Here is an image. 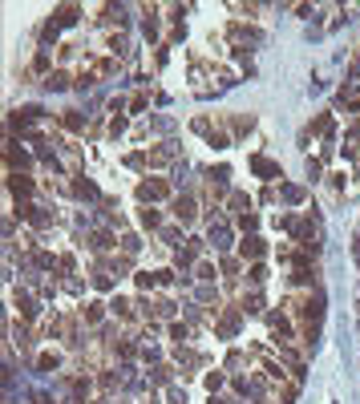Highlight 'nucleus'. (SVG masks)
I'll list each match as a JSON object with an SVG mask.
<instances>
[{
    "instance_id": "nucleus-1",
    "label": "nucleus",
    "mask_w": 360,
    "mask_h": 404,
    "mask_svg": "<svg viewBox=\"0 0 360 404\" xmlns=\"http://www.w3.org/2000/svg\"><path fill=\"white\" fill-rule=\"evenodd\" d=\"M251 170H255L259 178H279V166L267 162V158H251Z\"/></svg>"
},
{
    "instance_id": "nucleus-2",
    "label": "nucleus",
    "mask_w": 360,
    "mask_h": 404,
    "mask_svg": "<svg viewBox=\"0 0 360 404\" xmlns=\"http://www.w3.org/2000/svg\"><path fill=\"white\" fill-rule=\"evenodd\" d=\"M138 194H142V198H162V194H166V186H162V182H142V186H138Z\"/></svg>"
},
{
    "instance_id": "nucleus-3",
    "label": "nucleus",
    "mask_w": 360,
    "mask_h": 404,
    "mask_svg": "<svg viewBox=\"0 0 360 404\" xmlns=\"http://www.w3.org/2000/svg\"><path fill=\"white\" fill-rule=\"evenodd\" d=\"M174 214H178V219H182V223H190V219H194V198H178Z\"/></svg>"
},
{
    "instance_id": "nucleus-4",
    "label": "nucleus",
    "mask_w": 360,
    "mask_h": 404,
    "mask_svg": "<svg viewBox=\"0 0 360 404\" xmlns=\"http://www.w3.org/2000/svg\"><path fill=\"white\" fill-rule=\"evenodd\" d=\"M243 255H251V259H259V255H263V242H259L255 235H251V239H243Z\"/></svg>"
},
{
    "instance_id": "nucleus-5",
    "label": "nucleus",
    "mask_w": 360,
    "mask_h": 404,
    "mask_svg": "<svg viewBox=\"0 0 360 404\" xmlns=\"http://www.w3.org/2000/svg\"><path fill=\"white\" fill-rule=\"evenodd\" d=\"M227 239H231V231H227L223 223H219V227H211V242H215V246H227Z\"/></svg>"
},
{
    "instance_id": "nucleus-6",
    "label": "nucleus",
    "mask_w": 360,
    "mask_h": 404,
    "mask_svg": "<svg viewBox=\"0 0 360 404\" xmlns=\"http://www.w3.org/2000/svg\"><path fill=\"white\" fill-rule=\"evenodd\" d=\"M77 194L81 198H97V186L93 182H77Z\"/></svg>"
},
{
    "instance_id": "nucleus-7",
    "label": "nucleus",
    "mask_w": 360,
    "mask_h": 404,
    "mask_svg": "<svg viewBox=\"0 0 360 404\" xmlns=\"http://www.w3.org/2000/svg\"><path fill=\"white\" fill-rule=\"evenodd\" d=\"M28 190H33V182H28V178H12V194H28Z\"/></svg>"
},
{
    "instance_id": "nucleus-8",
    "label": "nucleus",
    "mask_w": 360,
    "mask_h": 404,
    "mask_svg": "<svg viewBox=\"0 0 360 404\" xmlns=\"http://www.w3.org/2000/svg\"><path fill=\"white\" fill-rule=\"evenodd\" d=\"M283 198H287V202H299V198H304V190H299V186H287Z\"/></svg>"
},
{
    "instance_id": "nucleus-9",
    "label": "nucleus",
    "mask_w": 360,
    "mask_h": 404,
    "mask_svg": "<svg viewBox=\"0 0 360 404\" xmlns=\"http://www.w3.org/2000/svg\"><path fill=\"white\" fill-rule=\"evenodd\" d=\"M235 327H239V316H227V320H223V335H231Z\"/></svg>"
}]
</instances>
